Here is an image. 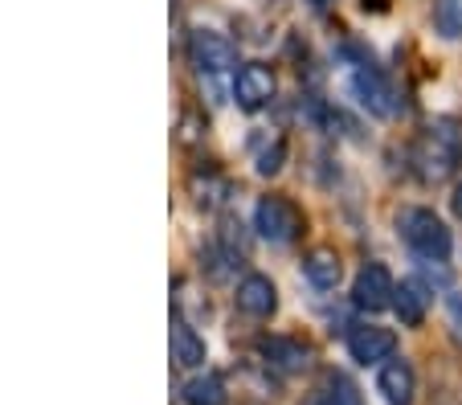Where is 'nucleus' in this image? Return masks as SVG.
<instances>
[{
	"label": "nucleus",
	"instance_id": "f257e3e1",
	"mask_svg": "<svg viewBox=\"0 0 462 405\" xmlns=\"http://www.w3.org/2000/svg\"><path fill=\"white\" fill-rule=\"evenodd\" d=\"M410 168L421 185H446L462 172V124L454 115H438L418 132L410 148Z\"/></svg>",
	"mask_w": 462,
	"mask_h": 405
},
{
	"label": "nucleus",
	"instance_id": "f03ea898",
	"mask_svg": "<svg viewBox=\"0 0 462 405\" xmlns=\"http://www.w3.org/2000/svg\"><path fill=\"white\" fill-rule=\"evenodd\" d=\"M340 62L348 74V90L373 119H397L402 115V90L389 78L381 62L360 41H340Z\"/></svg>",
	"mask_w": 462,
	"mask_h": 405
},
{
	"label": "nucleus",
	"instance_id": "7ed1b4c3",
	"mask_svg": "<svg viewBox=\"0 0 462 405\" xmlns=\"http://www.w3.org/2000/svg\"><path fill=\"white\" fill-rule=\"evenodd\" d=\"M397 226V238L405 242L418 262H450L454 254V229L446 226L442 213H434L430 205H405L393 217Z\"/></svg>",
	"mask_w": 462,
	"mask_h": 405
},
{
	"label": "nucleus",
	"instance_id": "20e7f679",
	"mask_svg": "<svg viewBox=\"0 0 462 405\" xmlns=\"http://www.w3.org/2000/svg\"><path fill=\"white\" fill-rule=\"evenodd\" d=\"M254 229H258V238L271 242V246H291V242L303 238L307 217L291 197L271 193V197H258V205H254Z\"/></svg>",
	"mask_w": 462,
	"mask_h": 405
},
{
	"label": "nucleus",
	"instance_id": "39448f33",
	"mask_svg": "<svg viewBox=\"0 0 462 405\" xmlns=\"http://www.w3.org/2000/svg\"><path fill=\"white\" fill-rule=\"evenodd\" d=\"M229 90H234V103L242 106L245 115H258L262 106H271L274 95H279V74L266 62H242Z\"/></svg>",
	"mask_w": 462,
	"mask_h": 405
},
{
	"label": "nucleus",
	"instance_id": "423d86ee",
	"mask_svg": "<svg viewBox=\"0 0 462 405\" xmlns=\"http://www.w3.org/2000/svg\"><path fill=\"white\" fill-rule=\"evenodd\" d=\"M189 62L201 74H237V45L217 29H192L189 33Z\"/></svg>",
	"mask_w": 462,
	"mask_h": 405
},
{
	"label": "nucleus",
	"instance_id": "0eeeda50",
	"mask_svg": "<svg viewBox=\"0 0 462 405\" xmlns=\"http://www.w3.org/2000/svg\"><path fill=\"white\" fill-rule=\"evenodd\" d=\"M393 295H397V279L384 262H365L352 279V308L356 311L376 316V311L393 308Z\"/></svg>",
	"mask_w": 462,
	"mask_h": 405
},
{
	"label": "nucleus",
	"instance_id": "6e6552de",
	"mask_svg": "<svg viewBox=\"0 0 462 405\" xmlns=\"http://www.w3.org/2000/svg\"><path fill=\"white\" fill-rule=\"evenodd\" d=\"M258 356L266 369L282 373V377H295V373H307L315 361L311 344L299 340V336H262L258 340Z\"/></svg>",
	"mask_w": 462,
	"mask_h": 405
},
{
	"label": "nucleus",
	"instance_id": "1a4fd4ad",
	"mask_svg": "<svg viewBox=\"0 0 462 405\" xmlns=\"http://www.w3.org/2000/svg\"><path fill=\"white\" fill-rule=\"evenodd\" d=\"M234 308L250 319H271L279 311V287H274L271 274H258V271L242 274L234 287Z\"/></svg>",
	"mask_w": 462,
	"mask_h": 405
},
{
	"label": "nucleus",
	"instance_id": "9d476101",
	"mask_svg": "<svg viewBox=\"0 0 462 405\" xmlns=\"http://www.w3.org/2000/svg\"><path fill=\"white\" fill-rule=\"evenodd\" d=\"M348 356L356 364H384L389 356H397V336H393V327L381 324H352Z\"/></svg>",
	"mask_w": 462,
	"mask_h": 405
},
{
	"label": "nucleus",
	"instance_id": "9b49d317",
	"mask_svg": "<svg viewBox=\"0 0 462 405\" xmlns=\"http://www.w3.org/2000/svg\"><path fill=\"white\" fill-rule=\"evenodd\" d=\"M376 393L384 397V405H413L418 401V373L405 356H389L376 373Z\"/></svg>",
	"mask_w": 462,
	"mask_h": 405
},
{
	"label": "nucleus",
	"instance_id": "f8f14e48",
	"mask_svg": "<svg viewBox=\"0 0 462 405\" xmlns=\"http://www.w3.org/2000/svg\"><path fill=\"white\" fill-rule=\"evenodd\" d=\"M303 279L311 291H336L344 279V262L332 246H315L303 254Z\"/></svg>",
	"mask_w": 462,
	"mask_h": 405
},
{
	"label": "nucleus",
	"instance_id": "ddd939ff",
	"mask_svg": "<svg viewBox=\"0 0 462 405\" xmlns=\"http://www.w3.org/2000/svg\"><path fill=\"white\" fill-rule=\"evenodd\" d=\"M393 311H397V319L405 327H421V319L430 311V282L402 279L397 282V295H393Z\"/></svg>",
	"mask_w": 462,
	"mask_h": 405
},
{
	"label": "nucleus",
	"instance_id": "4468645a",
	"mask_svg": "<svg viewBox=\"0 0 462 405\" xmlns=\"http://www.w3.org/2000/svg\"><path fill=\"white\" fill-rule=\"evenodd\" d=\"M172 361L180 364V369H201V364L209 361L205 340L197 336V327L184 324V319H176V324H172Z\"/></svg>",
	"mask_w": 462,
	"mask_h": 405
},
{
	"label": "nucleus",
	"instance_id": "2eb2a0df",
	"mask_svg": "<svg viewBox=\"0 0 462 405\" xmlns=\"http://www.w3.org/2000/svg\"><path fill=\"white\" fill-rule=\"evenodd\" d=\"M250 152H254V172L258 177H279L282 168H287V140L282 135H258V140L250 143Z\"/></svg>",
	"mask_w": 462,
	"mask_h": 405
},
{
	"label": "nucleus",
	"instance_id": "dca6fc26",
	"mask_svg": "<svg viewBox=\"0 0 462 405\" xmlns=\"http://www.w3.org/2000/svg\"><path fill=\"white\" fill-rule=\"evenodd\" d=\"M184 405H226L229 401V389L217 373H197V377L184 381Z\"/></svg>",
	"mask_w": 462,
	"mask_h": 405
},
{
	"label": "nucleus",
	"instance_id": "f3484780",
	"mask_svg": "<svg viewBox=\"0 0 462 405\" xmlns=\"http://www.w3.org/2000/svg\"><path fill=\"white\" fill-rule=\"evenodd\" d=\"M189 189H192V201L201 205V209H217V205L229 201V180L217 177L213 168H209V172H192Z\"/></svg>",
	"mask_w": 462,
	"mask_h": 405
},
{
	"label": "nucleus",
	"instance_id": "a211bd4d",
	"mask_svg": "<svg viewBox=\"0 0 462 405\" xmlns=\"http://www.w3.org/2000/svg\"><path fill=\"white\" fill-rule=\"evenodd\" d=\"M307 119H311L319 132H328V135H352L356 132V124H352L340 106L328 103V98H311V103H307Z\"/></svg>",
	"mask_w": 462,
	"mask_h": 405
},
{
	"label": "nucleus",
	"instance_id": "6ab92c4d",
	"mask_svg": "<svg viewBox=\"0 0 462 405\" xmlns=\"http://www.w3.org/2000/svg\"><path fill=\"white\" fill-rule=\"evenodd\" d=\"M323 405H368L365 393H360V385L352 377H344V373H328V381H323Z\"/></svg>",
	"mask_w": 462,
	"mask_h": 405
},
{
	"label": "nucleus",
	"instance_id": "aec40b11",
	"mask_svg": "<svg viewBox=\"0 0 462 405\" xmlns=\"http://www.w3.org/2000/svg\"><path fill=\"white\" fill-rule=\"evenodd\" d=\"M434 29L446 41H462V0H434Z\"/></svg>",
	"mask_w": 462,
	"mask_h": 405
},
{
	"label": "nucleus",
	"instance_id": "412c9836",
	"mask_svg": "<svg viewBox=\"0 0 462 405\" xmlns=\"http://www.w3.org/2000/svg\"><path fill=\"white\" fill-rule=\"evenodd\" d=\"M446 316H450L454 336L462 340V291H450V295H446Z\"/></svg>",
	"mask_w": 462,
	"mask_h": 405
},
{
	"label": "nucleus",
	"instance_id": "4be33fe9",
	"mask_svg": "<svg viewBox=\"0 0 462 405\" xmlns=\"http://www.w3.org/2000/svg\"><path fill=\"white\" fill-rule=\"evenodd\" d=\"M450 205H454V213L462 217V180H458V189H454V197H450Z\"/></svg>",
	"mask_w": 462,
	"mask_h": 405
},
{
	"label": "nucleus",
	"instance_id": "5701e85b",
	"mask_svg": "<svg viewBox=\"0 0 462 405\" xmlns=\"http://www.w3.org/2000/svg\"><path fill=\"white\" fill-rule=\"evenodd\" d=\"M307 5H311L315 13H323V9H328V0H307Z\"/></svg>",
	"mask_w": 462,
	"mask_h": 405
}]
</instances>
